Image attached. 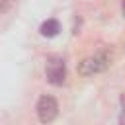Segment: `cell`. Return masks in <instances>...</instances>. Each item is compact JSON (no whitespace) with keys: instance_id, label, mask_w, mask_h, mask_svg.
<instances>
[{"instance_id":"cell-1","label":"cell","mask_w":125,"mask_h":125,"mask_svg":"<svg viewBox=\"0 0 125 125\" xmlns=\"http://www.w3.org/2000/svg\"><path fill=\"white\" fill-rule=\"evenodd\" d=\"M111 64V55L107 51H98L78 62V74L80 76H94L104 70H107Z\"/></svg>"},{"instance_id":"cell-2","label":"cell","mask_w":125,"mask_h":125,"mask_svg":"<svg viewBox=\"0 0 125 125\" xmlns=\"http://www.w3.org/2000/svg\"><path fill=\"white\" fill-rule=\"evenodd\" d=\"M45 76L47 82L53 86H62L66 80V64L61 57H49L45 62Z\"/></svg>"},{"instance_id":"cell-3","label":"cell","mask_w":125,"mask_h":125,"mask_svg":"<svg viewBox=\"0 0 125 125\" xmlns=\"http://www.w3.org/2000/svg\"><path fill=\"white\" fill-rule=\"evenodd\" d=\"M35 111H37V119L41 123H51L59 115V104H57V100L53 96H41L37 100Z\"/></svg>"},{"instance_id":"cell-4","label":"cell","mask_w":125,"mask_h":125,"mask_svg":"<svg viewBox=\"0 0 125 125\" xmlns=\"http://www.w3.org/2000/svg\"><path fill=\"white\" fill-rule=\"evenodd\" d=\"M61 31V23L57 21V20H45L43 23H41V27H39V33L43 35V37H55L57 33Z\"/></svg>"},{"instance_id":"cell-5","label":"cell","mask_w":125,"mask_h":125,"mask_svg":"<svg viewBox=\"0 0 125 125\" xmlns=\"http://www.w3.org/2000/svg\"><path fill=\"white\" fill-rule=\"evenodd\" d=\"M18 0H0V14H8L14 6H16Z\"/></svg>"},{"instance_id":"cell-6","label":"cell","mask_w":125,"mask_h":125,"mask_svg":"<svg viewBox=\"0 0 125 125\" xmlns=\"http://www.w3.org/2000/svg\"><path fill=\"white\" fill-rule=\"evenodd\" d=\"M119 104H121V115H119V121H121V123H125V94H121Z\"/></svg>"},{"instance_id":"cell-7","label":"cell","mask_w":125,"mask_h":125,"mask_svg":"<svg viewBox=\"0 0 125 125\" xmlns=\"http://www.w3.org/2000/svg\"><path fill=\"white\" fill-rule=\"evenodd\" d=\"M121 16L125 18V0H121Z\"/></svg>"}]
</instances>
